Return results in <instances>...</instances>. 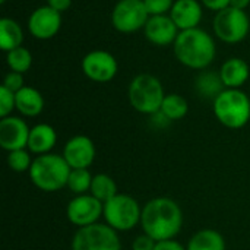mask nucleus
<instances>
[{"mask_svg":"<svg viewBox=\"0 0 250 250\" xmlns=\"http://www.w3.org/2000/svg\"><path fill=\"white\" fill-rule=\"evenodd\" d=\"M127 98L130 105L141 114L152 116L160 111L166 98L164 86L161 81L149 73L136 75L127 89Z\"/></svg>","mask_w":250,"mask_h":250,"instance_id":"39448f33","label":"nucleus"},{"mask_svg":"<svg viewBox=\"0 0 250 250\" xmlns=\"http://www.w3.org/2000/svg\"><path fill=\"white\" fill-rule=\"evenodd\" d=\"M204 16L202 3L199 0H176L170 18L179 28V31L198 28Z\"/></svg>","mask_w":250,"mask_h":250,"instance_id":"dca6fc26","label":"nucleus"},{"mask_svg":"<svg viewBox=\"0 0 250 250\" xmlns=\"http://www.w3.org/2000/svg\"><path fill=\"white\" fill-rule=\"evenodd\" d=\"M31 129L19 116H7L0 120V146L6 151L28 148Z\"/></svg>","mask_w":250,"mask_h":250,"instance_id":"ddd939ff","label":"nucleus"},{"mask_svg":"<svg viewBox=\"0 0 250 250\" xmlns=\"http://www.w3.org/2000/svg\"><path fill=\"white\" fill-rule=\"evenodd\" d=\"M141 227L155 242L176 239L183 227V211L171 198H154L142 207Z\"/></svg>","mask_w":250,"mask_h":250,"instance_id":"f257e3e1","label":"nucleus"},{"mask_svg":"<svg viewBox=\"0 0 250 250\" xmlns=\"http://www.w3.org/2000/svg\"><path fill=\"white\" fill-rule=\"evenodd\" d=\"M57 144V133L53 126L47 123H38L31 127L29 139H28V151L31 154L44 155L50 154L51 149Z\"/></svg>","mask_w":250,"mask_h":250,"instance_id":"f3484780","label":"nucleus"},{"mask_svg":"<svg viewBox=\"0 0 250 250\" xmlns=\"http://www.w3.org/2000/svg\"><path fill=\"white\" fill-rule=\"evenodd\" d=\"M16 110L23 117H37L44 110V98L41 92L32 86H23L15 94Z\"/></svg>","mask_w":250,"mask_h":250,"instance_id":"6ab92c4d","label":"nucleus"},{"mask_svg":"<svg viewBox=\"0 0 250 250\" xmlns=\"http://www.w3.org/2000/svg\"><path fill=\"white\" fill-rule=\"evenodd\" d=\"M83 75L98 83H105L114 79L119 72V63L116 57L105 50L89 51L82 59Z\"/></svg>","mask_w":250,"mask_h":250,"instance_id":"9b49d317","label":"nucleus"},{"mask_svg":"<svg viewBox=\"0 0 250 250\" xmlns=\"http://www.w3.org/2000/svg\"><path fill=\"white\" fill-rule=\"evenodd\" d=\"M62 28V13L50 6L37 7L28 19V31L37 40H50L59 34Z\"/></svg>","mask_w":250,"mask_h":250,"instance_id":"f8f14e48","label":"nucleus"},{"mask_svg":"<svg viewBox=\"0 0 250 250\" xmlns=\"http://www.w3.org/2000/svg\"><path fill=\"white\" fill-rule=\"evenodd\" d=\"M155 246L157 242L145 233L136 236L132 242V250H155Z\"/></svg>","mask_w":250,"mask_h":250,"instance_id":"7c9ffc66","label":"nucleus"},{"mask_svg":"<svg viewBox=\"0 0 250 250\" xmlns=\"http://www.w3.org/2000/svg\"><path fill=\"white\" fill-rule=\"evenodd\" d=\"M23 31L22 26L12 18L0 19V48L6 53L22 45Z\"/></svg>","mask_w":250,"mask_h":250,"instance_id":"4be33fe9","label":"nucleus"},{"mask_svg":"<svg viewBox=\"0 0 250 250\" xmlns=\"http://www.w3.org/2000/svg\"><path fill=\"white\" fill-rule=\"evenodd\" d=\"M149 16L170 15L174 0H144Z\"/></svg>","mask_w":250,"mask_h":250,"instance_id":"c85d7f7f","label":"nucleus"},{"mask_svg":"<svg viewBox=\"0 0 250 250\" xmlns=\"http://www.w3.org/2000/svg\"><path fill=\"white\" fill-rule=\"evenodd\" d=\"M220 76L226 88L240 89L249 81V64L240 57H231L223 63L220 69Z\"/></svg>","mask_w":250,"mask_h":250,"instance_id":"a211bd4d","label":"nucleus"},{"mask_svg":"<svg viewBox=\"0 0 250 250\" xmlns=\"http://www.w3.org/2000/svg\"><path fill=\"white\" fill-rule=\"evenodd\" d=\"M188 250H226V240L221 233L212 229L196 231L188 242Z\"/></svg>","mask_w":250,"mask_h":250,"instance_id":"412c9836","label":"nucleus"},{"mask_svg":"<svg viewBox=\"0 0 250 250\" xmlns=\"http://www.w3.org/2000/svg\"><path fill=\"white\" fill-rule=\"evenodd\" d=\"M148 19L144 0H119L111 12V23L122 34H133L145 28Z\"/></svg>","mask_w":250,"mask_h":250,"instance_id":"1a4fd4ad","label":"nucleus"},{"mask_svg":"<svg viewBox=\"0 0 250 250\" xmlns=\"http://www.w3.org/2000/svg\"><path fill=\"white\" fill-rule=\"evenodd\" d=\"M6 63L10 69V72L18 73H26L32 66V54L25 47H18L9 53H6Z\"/></svg>","mask_w":250,"mask_h":250,"instance_id":"393cba45","label":"nucleus"},{"mask_svg":"<svg viewBox=\"0 0 250 250\" xmlns=\"http://www.w3.org/2000/svg\"><path fill=\"white\" fill-rule=\"evenodd\" d=\"M92 174L88 168H72L67 180L69 190L76 195H85L89 193L91 185H92Z\"/></svg>","mask_w":250,"mask_h":250,"instance_id":"a878e982","label":"nucleus"},{"mask_svg":"<svg viewBox=\"0 0 250 250\" xmlns=\"http://www.w3.org/2000/svg\"><path fill=\"white\" fill-rule=\"evenodd\" d=\"M250 4V0H230V6L240 9V10H246V7Z\"/></svg>","mask_w":250,"mask_h":250,"instance_id":"f704fd0d","label":"nucleus"},{"mask_svg":"<svg viewBox=\"0 0 250 250\" xmlns=\"http://www.w3.org/2000/svg\"><path fill=\"white\" fill-rule=\"evenodd\" d=\"M104 204L94 198L91 193L76 195L73 199L69 201L66 207V217L70 224L76 226L78 229L92 226L98 223L103 217Z\"/></svg>","mask_w":250,"mask_h":250,"instance_id":"9d476101","label":"nucleus"},{"mask_svg":"<svg viewBox=\"0 0 250 250\" xmlns=\"http://www.w3.org/2000/svg\"><path fill=\"white\" fill-rule=\"evenodd\" d=\"M176 59L186 67L205 70L215 59L217 45L211 34L202 28L180 31L174 44Z\"/></svg>","mask_w":250,"mask_h":250,"instance_id":"f03ea898","label":"nucleus"},{"mask_svg":"<svg viewBox=\"0 0 250 250\" xmlns=\"http://www.w3.org/2000/svg\"><path fill=\"white\" fill-rule=\"evenodd\" d=\"M95 144L89 136L76 135L70 138L63 148V158L70 168H89L95 160Z\"/></svg>","mask_w":250,"mask_h":250,"instance_id":"4468645a","label":"nucleus"},{"mask_svg":"<svg viewBox=\"0 0 250 250\" xmlns=\"http://www.w3.org/2000/svg\"><path fill=\"white\" fill-rule=\"evenodd\" d=\"M142 208L139 202L125 193L116 195L113 199L104 204L103 218L117 233L130 231L141 224Z\"/></svg>","mask_w":250,"mask_h":250,"instance_id":"423d86ee","label":"nucleus"},{"mask_svg":"<svg viewBox=\"0 0 250 250\" xmlns=\"http://www.w3.org/2000/svg\"><path fill=\"white\" fill-rule=\"evenodd\" d=\"M47 6L57 10L59 13H63L72 6V0H47Z\"/></svg>","mask_w":250,"mask_h":250,"instance_id":"72a5a7b5","label":"nucleus"},{"mask_svg":"<svg viewBox=\"0 0 250 250\" xmlns=\"http://www.w3.org/2000/svg\"><path fill=\"white\" fill-rule=\"evenodd\" d=\"M146 40L158 47H166L174 44L179 28L170 18V15H160V16H149L145 28H144Z\"/></svg>","mask_w":250,"mask_h":250,"instance_id":"2eb2a0df","label":"nucleus"},{"mask_svg":"<svg viewBox=\"0 0 250 250\" xmlns=\"http://www.w3.org/2000/svg\"><path fill=\"white\" fill-rule=\"evenodd\" d=\"M202 6H205L207 9L209 10H214V12H221L227 7H230V0H201Z\"/></svg>","mask_w":250,"mask_h":250,"instance_id":"2f4dec72","label":"nucleus"},{"mask_svg":"<svg viewBox=\"0 0 250 250\" xmlns=\"http://www.w3.org/2000/svg\"><path fill=\"white\" fill-rule=\"evenodd\" d=\"M89 193L94 198H97L100 202L105 204L110 199H113L116 195H119V189L111 176H108L105 173H100L92 177V185H91Z\"/></svg>","mask_w":250,"mask_h":250,"instance_id":"5701e85b","label":"nucleus"},{"mask_svg":"<svg viewBox=\"0 0 250 250\" xmlns=\"http://www.w3.org/2000/svg\"><path fill=\"white\" fill-rule=\"evenodd\" d=\"M7 166L12 171L15 173H28L34 158L31 157V152L28 151V148L25 149H16V151H10L7 152Z\"/></svg>","mask_w":250,"mask_h":250,"instance_id":"bb28decb","label":"nucleus"},{"mask_svg":"<svg viewBox=\"0 0 250 250\" xmlns=\"http://www.w3.org/2000/svg\"><path fill=\"white\" fill-rule=\"evenodd\" d=\"M72 250H122L119 233L105 223L78 229L72 239Z\"/></svg>","mask_w":250,"mask_h":250,"instance_id":"0eeeda50","label":"nucleus"},{"mask_svg":"<svg viewBox=\"0 0 250 250\" xmlns=\"http://www.w3.org/2000/svg\"><path fill=\"white\" fill-rule=\"evenodd\" d=\"M160 111L170 120V122H177L186 117L189 111V104L186 98L180 94H167Z\"/></svg>","mask_w":250,"mask_h":250,"instance_id":"b1692460","label":"nucleus"},{"mask_svg":"<svg viewBox=\"0 0 250 250\" xmlns=\"http://www.w3.org/2000/svg\"><path fill=\"white\" fill-rule=\"evenodd\" d=\"M217 120L227 129H242L250 120V98L242 89L226 88L214 101Z\"/></svg>","mask_w":250,"mask_h":250,"instance_id":"20e7f679","label":"nucleus"},{"mask_svg":"<svg viewBox=\"0 0 250 250\" xmlns=\"http://www.w3.org/2000/svg\"><path fill=\"white\" fill-rule=\"evenodd\" d=\"M72 168L59 154L37 155L28 171L31 183L42 192H57L67 186Z\"/></svg>","mask_w":250,"mask_h":250,"instance_id":"7ed1b4c3","label":"nucleus"},{"mask_svg":"<svg viewBox=\"0 0 250 250\" xmlns=\"http://www.w3.org/2000/svg\"><path fill=\"white\" fill-rule=\"evenodd\" d=\"M226 89L220 72L202 70L195 79V91L198 95L207 100H215Z\"/></svg>","mask_w":250,"mask_h":250,"instance_id":"aec40b11","label":"nucleus"},{"mask_svg":"<svg viewBox=\"0 0 250 250\" xmlns=\"http://www.w3.org/2000/svg\"><path fill=\"white\" fill-rule=\"evenodd\" d=\"M215 35L227 44H237L243 41L250 31V19L246 10L227 7L218 12L214 18Z\"/></svg>","mask_w":250,"mask_h":250,"instance_id":"6e6552de","label":"nucleus"},{"mask_svg":"<svg viewBox=\"0 0 250 250\" xmlns=\"http://www.w3.org/2000/svg\"><path fill=\"white\" fill-rule=\"evenodd\" d=\"M0 3L3 4V3H6V0H0Z\"/></svg>","mask_w":250,"mask_h":250,"instance_id":"c9c22d12","label":"nucleus"},{"mask_svg":"<svg viewBox=\"0 0 250 250\" xmlns=\"http://www.w3.org/2000/svg\"><path fill=\"white\" fill-rule=\"evenodd\" d=\"M16 110V100L15 92L7 89L6 86H0V117L12 116V111Z\"/></svg>","mask_w":250,"mask_h":250,"instance_id":"cd10ccee","label":"nucleus"},{"mask_svg":"<svg viewBox=\"0 0 250 250\" xmlns=\"http://www.w3.org/2000/svg\"><path fill=\"white\" fill-rule=\"evenodd\" d=\"M3 86H6L7 89H10L12 92L16 94L19 89H22L25 86V83H23V75L22 73H18V72H9L4 76Z\"/></svg>","mask_w":250,"mask_h":250,"instance_id":"c756f323","label":"nucleus"},{"mask_svg":"<svg viewBox=\"0 0 250 250\" xmlns=\"http://www.w3.org/2000/svg\"><path fill=\"white\" fill-rule=\"evenodd\" d=\"M155 250H188L180 242H177L176 239H170V240H163V242H157Z\"/></svg>","mask_w":250,"mask_h":250,"instance_id":"473e14b6","label":"nucleus"}]
</instances>
